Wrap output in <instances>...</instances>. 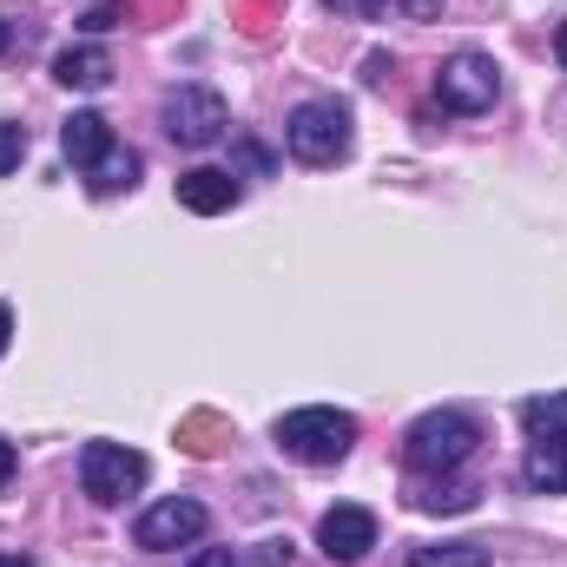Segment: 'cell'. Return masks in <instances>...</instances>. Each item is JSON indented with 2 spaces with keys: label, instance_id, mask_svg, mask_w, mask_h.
<instances>
[{
  "label": "cell",
  "instance_id": "6da1fadb",
  "mask_svg": "<svg viewBox=\"0 0 567 567\" xmlns=\"http://www.w3.org/2000/svg\"><path fill=\"white\" fill-rule=\"evenodd\" d=\"M475 442H482V429L468 423L462 410H429L410 423L403 435V462L416 468V475H449V468H462L468 455H475Z\"/></svg>",
  "mask_w": 567,
  "mask_h": 567
},
{
  "label": "cell",
  "instance_id": "7a4b0ae2",
  "mask_svg": "<svg viewBox=\"0 0 567 567\" xmlns=\"http://www.w3.org/2000/svg\"><path fill=\"white\" fill-rule=\"evenodd\" d=\"M350 442H357V416H350V410H330V403L290 410V416L278 423V449H284V455H297V462H310V468L343 462V455H350Z\"/></svg>",
  "mask_w": 567,
  "mask_h": 567
},
{
  "label": "cell",
  "instance_id": "3957f363",
  "mask_svg": "<svg viewBox=\"0 0 567 567\" xmlns=\"http://www.w3.org/2000/svg\"><path fill=\"white\" fill-rule=\"evenodd\" d=\"M290 140V158L297 165H337L350 152V106L343 100H303L284 126Z\"/></svg>",
  "mask_w": 567,
  "mask_h": 567
},
{
  "label": "cell",
  "instance_id": "277c9868",
  "mask_svg": "<svg viewBox=\"0 0 567 567\" xmlns=\"http://www.w3.org/2000/svg\"><path fill=\"white\" fill-rule=\"evenodd\" d=\"M145 482V455L140 449H126V442H86L80 449V488L93 495V502H126L133 488Z\"/></svg>",
  "mask_w": 567,
  "mask_h": 567
},
{
  "label": "cell",
  "instance_id": "5b68a950",
  "mask_svg": "<svg viewBox=\"0 0 567 567\" xmlns=\"http://www.w3.org/2000/svg\"><path fill=\"white\" fill-rule=\"evenodd\" d=\"M435 100H442L449 113H488V106L502 100V73H495V60H488V53H455V60H442V73H435Z\"/></svg>",
  "mask_w": 567,
  "mask_h": 567
},
{
  "label": "cell",
  "instance_id": "8992f818",
  "mask_svg": "<svg viewBox=\"0 0 567 567\" xmlns=\"http://www.w3.org/2000/svg\"><path fill=\"white\" fill-rule=\"evenodd\" d=\"M225 126H231V113H225V100H218L212 86H178V93L165 100V133L178 145H192V152L218 145Z\"/></svg>",
  "mask_w": 567,
  "mask_h": 567
},
{
  "label": "cell",
  "instance_id": "52a82bcc",
  "mask_svg": "<svg viewBox=\"0 0 567 567\" xmlns=\"http://www.w3.org/2000/svg\"><path fill=\"white\" fill-rule=\"evenodd\" d=\"M205 502H192V495H165V502H152L140 515V548H152V555H172V548H192L198 535H205Z\"/></svg>",
  "mask_w": 567,
  "mask_h": 567
},
{
  "label": "cell",
  "instance_id": "ba28073f",
  "mask_svg": "<svg viewBox=\"0 0 567 567\" xmlns=\"http://www.w3.org/2000/svg\"><path fill=\"white\" fill-rule=\"evenodd\" d=\"M317 542H323L330 561H363V555L377 548V515L357 508V502H337V508L317 522Z\"/></svg>",
  "mask_w": 567,
  "mask_h": 567
},
{
  "label": "cell",
  "instance_id": "9c48e42d",
  "mask_svg": "<svg viewBox=\"0 0 567 567\" xmlns=\"http://www.w3.org/2000/svg\"><path fill=\"white\" fill-rule=\"evenodd\" d=\"M178 205H185V212H198V218L231 212V205H238V172H218V165L185 172V178H178Z\"/></svg>",
  "mask_w": 567,
  "mask_h": 567
},
{
  "label": "cell",
  "instance_id": "30bf717a",
  "mask_svg": "<svg viewBox=\"0 0 567 567\" xmlns=\"http://www.w3.org/2000/svg\"><path fill=\"white\" fill-rule=\"evenodd\" d=\"M60 152H66L80 172H93V165L113 152V126H106L100 113H73V120L60 126Z\"/></svg>",
  "mask_w": 567,
  "mask_h": 567
},
{
  "label": "cell",
  "instance_id": "8fae6325",
  "mask_svg": "<svg viewBox=\"0 0 567 567\" xmlns=\"http://www.w3.org/2000/svg\"><path fill=\"white\" fill-rule=\"evenodd\" d=\"M53 80L73 86V93H100V86L113 80V53H106V47H66V53L53 60Z\"/></svg>",
  "mask_w": 567,
  "mask_h": 567
},
{
  "label": "cell",
  "instance_id": "7c38bea8",
  "mask_svg": "<svg viewBox=\"0 0 567 567\" xmlns=\"http://www.w3.org/2000/svg\"><path fill=\"white\" fill-rule=\"evenodd\" d=\"M522 482L535 495H567V442H535L522 462Z\"/></svg>",
  "mask_w": 567,
  "mask_h": 567
},
{
  "label": "cell",
  "instance_id": "4fadbf2b",
  "mask_svg": "<svg viewBox=\"0 0 567 567\" xmlns=\"http://www.w3.org/2000/svg\"><path fill=\"white\" fill-rule=\"evenodd\" d=\"M522 429H528L535 442H567V390L528 396V403H522Z\"/></svg>",
  "mask_w": 567,
  "mask_h": 567
},
{
  "label": "cell",
  "instance_id": "5bb4252c",
  "mask_svg": "<svg viewBox=\"0 0 567 567\" xmlns=\"http://www.w3.org/2000/svg\"><path fill=\"white\" fill-rule=\"evenodd\" d=\"M86 178H93V192H133V185H140V152H133V145H113Z\"/></svg>",
  "mask_w": 567,
  "mask_h": 567
},
{
  "label": "cell",
  "instance_id": "9a60e30c",
  "mask_svg": "<svg viewBox=\"0 0 567 567\" xmlns=\"http://www.w3.org/2000/svg\"><path fill=\"white\" fill-rule=\"evenodd\" d=\"M410 567H488V548L482 542H442V548H416Z\"/></svg>",
  "mask_w": 567,
  "mask_h": 567
},
{
  "label": "cell",
  "instance_id": "2e32d148",
  "mask_svg": "<svg viewBox=\"0 0 567 567\" xmlns=\"http://www.w3.org/2000/svg\"><path fill=\"white\" fill-rule=\"evenodd\" d=\"M475 495H482V488H468V482H449V488L435 482V488L416 495V508H429V515H462V508H475Z\"/></svg>",
  "mask_w": 567,
  "mask_h": 567
},
{
  "label": "cell",
  "instance_id": "e0dca14e",
  "mask_svg": "<svg viewBox=\"0 0 567 567\" xmlns=\"http://www.w3.org/2000/svg\"><path fill=\"white\" fill-rule=\"evenodd\" d=\"M20 158H27V126H0V178L20 172Z\"/></svg>",
  "mask_w": 567,
  "mask_h": 567
},
{
  "label": "cell",
  "instance_id": "ac0fdd59",
  "mask_svg": "<svg viewBox=\"0 0 567 567\" xmlns=\"http://www.w3.org/2000/svg\"><path fill=\"white\" fill-rule=\"evenodd\" d=\"M330 13H357V20H377L383 13V0H323Z\"/></svg>",
  "mask_w": 567,
  "mask_h": 567
},
{
  "label": "cell",
  "instance_id": "d6986e66",
  "mask_svg": "<svg viewBox=\"0 0 567 567\" xmlns=\"http://www.w3.org/2000/svg\"><path fill=\"white\" fill-rule=\"evenodd\" d=\"M106 27H120V7H113V0H106V7H93V13H86V33H106Z\"/></svg>",
  "mask_w": 567,
  "mask_h": 567
},
{
  "label": "cell",
  "instance_id": "ffe728a7",
  "mask_svg": "<svg viewBox=\"0 0 567 567\" xmlns=\"http://www.w3.org/2000/svg\"><path fill=\"white\" fill-rule=\"evenodd\" d=\"M192 567H245L231 548H205V555H192Z\"/></svg>",
  "mask_w": 567,
  "mask_h": 567
},
{
  "label": "cell",
  "instance_id": "44dd1931",
  "mask_svg": "<svg viewBox=\"0 0 567 567\" xmlns=\"http://www.w3.org/2000/svg\"><path fill=\"white\" fill-rule=\"evenodd\" d=\"M13 468H20V449H13V442H7V435H0V488H7V482H13Z\"/></svg>",
  "mask_w": 567,
  "mask_h": 567
},
{
  "label": "cell",
  "instance_id": "7402d4cb",
  "mask_svg": "<svg viewBox=\"0 0 567 567\" xmlns=\"http://www.w3.org/2000/svg\"><path fill=\"white\" fill-rule=\"evenodd\" d=\"M7 343H13V310L0 303V350H7Z\"/></svg>",
  "mask_w": 567,
  "mask_h": 567
},
{
  "label": "cell",
  "instance_id": "603a6c76",
  "mask_svg": "<svg viewBox=\"0 0 567 567\" xmlns=\"http://www.w3.org/2000/svg\"><path fill=\"white\" fill-rule=\"evenodd\" d=\"M555 60L567 66V20H561V33H555Z\"/></svg>",
  "mask_w": 567,
  "mask_h": 567
},
{
  "label": "cell",
  "instance_id": "cb8c5ba5",
  "mask_svg": "<svg viewBox=\"0 0 567 567\" xmlns=\"http://www.w3.org/2000/svg\"><path fill=\"white\" fill-rule=\"evenodd\" d=\"M0 567H33V555H0Z\"/></svg>",
  "mask_w": 567,
  "mask_h": 567
},
{
  "label": "cell",
  "instance_id": "d4e9b609",
  "mask_svg": "<svg viewBox=\"0 0 567 567\" xmlns=\"http://www.w3.org/2000/svg\"><path fill=\"white\" fill-rule=\"evenodd\" d=\"M0 53H7V20H0Z\"/></svg>",
  "mask_w": 567,
  "mask_h": 567
}]
</instances>
